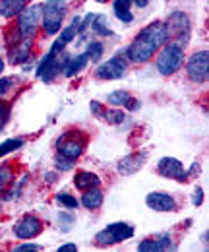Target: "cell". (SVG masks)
<instances>
[{
    "label": "cell",
    "mask_w": 209,
    "mask_h": 252,
    "mask_svg": "<svg viewBox=\"0 0 209 252\" xmlns=\"http://www.w3.org/2000/svg\"><path fill=\"white\" fill-rule=\"evenodd\" d=\"M169 41V32L163 22H153L144 32L136 35V39L130 43L126 57L130 63H148L151 57Z\"/></svg>",
    "instance_id": "6da1fadb"
},
{
    "label": "cell",
    "mask_w": 209,
    "mask_h": 252,
    "mask_svg": "<svg viewBox=\"0 0 209 252\" xmlns=\"http://www.w3.org/2000/svg\"><path fill=\"white\" fill-rule=\"evenodd\" d=\"M184 64V49L180 43H169L163 45L159 59H157V70L163 76H173L175 72H179Z\"/></svg>",
    "instance_id": "7a4b0ae2"
},
{
    "label": "cell",
    "mask_w": 209,
    "mask_h": 252,
    "mask_svg": "<svg viewBox=\"0 0 209 252\" xmlns=\"http://www.w3.org/2000/svg\"><path fill=\"white\" fill-rule=\"evenodd\" d=\"M84 148H86V134L80 130H70L57 140L59 158L68 159V161H76L82 156Z\"/></svg>",
    "instance_id": "3957f363"
},
{
    "label": "cell",
    "mask_w": 209,
    "mask_h": 252,
    "mask_svg": "<svg viewBox=\"0 0 209 252\" xmlns=\"http://www.w3.org/2000/svg\"><path fill=\"white\" fill-rule=\"evenodd\" d=\"M66 0H47L43 4V16H41V22H43V30L47 35H57L62 28V22H64V14H66Z\"/></svg>",
    "instance_id": "277c9868"
},
{
    "label": "cell",
    "mask_w": 209,
    "mask_h": 252,
    "mask_svg": "<svg viewBox=\"0 0 209 252\" xmlns=\"http://www.w3.org/2000/svg\"><path fill=\"white\" fill-rule=\"evenodd\" d=\"M134 237V227L128 223H113L109 227H105L101 233L95 235V243L101 247H111V245H119L126 239Z\"/></svg>",
    "instance_id": "5b68a950"
},
{
    "label": "cell",
    "mask_w": 209,
    "mask_h": 252,
    "mask_svg": "<svg viewBox=\"0 0 209 252\" xmlns=\"http://www.w3.org/2000/svg\"><path fill=\"white\" fill-rule=\"evenodd\" d=\"M186 70H188V78L192 82H208L209 78V53L206 51H200V53H194L188 63H186Z\"/></svg>",
    "instance_id": "8992f818"
},
{
    "label": "cell",
    "mask_w": 209,
    "mask_h": 252,
    "mask_svg": "<svg viewBox=\"0 0 209 252\" xmlns=\"http://www.w3.org/2000/svg\"><path fill=\"white\" fill-rule=\"evenodd\" d=\"M41 16H43V4L28 6V8L20 14V28H18V32H20V35H22L24 39L35 35L37 26H39V22H41Z\"/></svg>",
    "instance_id": "52a82bcc"
},
{
    "label": "cell",
    "mask_w": 209,
    "mask_h": 252,
    "mask_svg": "<svg viewBox=\"0 0 209 252\" xmlns=\"http://www.w3.org/2000/svg\"><path fill=\"white\" fill-rule=\"evenodd\" d=\"M126 72V63L120 57H113L107 63L99 64L95 70V76L101 80H119Z\"/></svg>",
    "instance_id": "ba28073f"
},
{
    "label": "cell",
    "mask_w": 209,
    "mask_h": 252,
    "mask_svg": "<svg viewBox=\"0 0 209 252\" xmlns=\"http://www.w3.org/2000/svg\"><path fill=\"white\" fill-rule=\"evenodd\" d=\"M157 171H159V175H163V177H167V179H175V181H182V183L188 181V173L184 171L182 163L175 158L159 159Z\"/></svg>",
    "instance_id": "9c48e42d"
},
{
    "label": "cell",
    "mask_w": 209,
    "mask_h": 252,
    "mask_svg": "<svg viewBox=\"0 0 209 252\" xmlns=\"http://www.w3.org/2000/svg\"><path fill=\"white\" fill-rule=\"evenodd\" d=\"M165 26H167L169 35L175 33L177 37H180V45L190 37V20H188V16L184 12H173Z\"/></svg>",
    "instance_id": "30bf717a"
},
{
    "label": "cell",
    "mask_w": 209,
    "mask_h": 252,
    "mask_svg": "<svg viewBox=\"0 0 209 252\" xmlns=\"http://www.w3.org/2000/svg\"><path fill=\"white\" fill-rule=\"evenodd\" d=\"M41 231H43V223L33 216H26L24 220H20L14 225V235L18 239H26V241L41 235Z\"/></svg>",
    "instance_id": "8fae6325"
},
{
    "label": "cell",
    "mask_w": 209,
    "mask_h": 252,
    "mask_svg": "<svg viewBox=\"0 0 209 252\" xmlns=\"http://www.w3.org/2000/svg\"><path fill=\"white\" fill-rule=\"evenodd\" d=\"M146 204L155 212H175L177 210L175 198L165 194V192H151V194H148Z\"/></svg>",
    "instance_id": "7c38bea8"
},
{
    "label": "cell",
    "mask_w": 209,
    "mask_h": 252,
    "mask_svg": "<svg viewBox=\"0 0 209 252\" xmlns=\"http://www.w3.org/2000/svg\"><path fill=\"white\" fill-rule=\"evenodd\" d=\"M146 159H148L146 154H132L128 158L120 159L117 169H119L120 175H134V173H138L142 169V165L146 163Z\"/></svg>",
    "instance_id": "4fadbf2b"
},
{
    "label": "cell",
    "mask_w": 209,
    "mask_h": 252,
    "mask_svg": "<svg viewBox=\"0 0 209 252\" xmlns=\"http://www.w3.org/2000/svg\"><path fill=\"white\" fill-rule=\"evenodd\" d=\"M173 247V241L169 235H163L161 239H146L140 243L138 251L140 252H163V251H169Z\"/></svg>",
    "instance_id": "5bb4252c"
},
{
    "label": "cell",
    "mask_w": 209,
    "mask_h": 252,
    "mask_svg": "<svg viewBox=\"0 0 209 252\" xmlns=\"http://www.w3.org/2000/svg\"><path fill=\"white\" fill-rule=\"evenodd\" d=\"M74 185H76L78 190H90V189L99 187V185H101V179H99L95 173L80 171V173H76V177H74Z\"/></svg>",
    "instance_id": "9a60e30c"
},
{
    "label": "cell",
    "mask_w": 209,
    "mask_h": 252,
    "mask_svg": "<svg viewBox=\"0 0 209 252\" xmlns=\"http://www.w3.org/2000/svg\"><path fill=\"white\" fill-rule=\"evenodd\" d=\"M88 63H90L88 53H82V55H78V57H74V59H68V63L64 66L62 74H64L66 78H72V76H76L78 72H82V70L88 66Z\"/></svg>",
    "instance_id": "2e32d148"
},
{
    "label": "cell",
    "mask_w": 209,
    "mask_h": 252,
    "mask_svg": "<svg viewBox=\"0 0 209 252\" xmlns=\"http://www.w3.org/2000/svg\"><path fill=\"white\" fill-rule=\"evenodd\" d=\"M26 10V0H0V16L14 18Z\"/></svg>",
    "instance_id": "e0dca14e"
},
{
    "label": "cell",
    "mask_w": 209,
    "mask_h": 252,
    "mask_svg": "<svg viewBox=\"0 0 209 252\" xmlns=\"http://www.w3.org/2000/svg\"><path fill=\"white\" fill-rule=\"evenodd\" d=\"M80 202H82V206L88 208V210H97V208L103 204V192L99 190V187L90 189V190H84Z\"/></svg>",
    "instance_id": "ac0fdd59"
},
{
    "label": "cell",
    "mask_w": 209,
    "mask_h": 252,
    "mask_svg": "<svg viewBox=\"0 0 209 252\" xmlns=\"http://www.w3.org/2000/svg\"><path fill=\"white\" fill-rule=\"evenodd\" d=\"M130 6H132V0H115V2H113L115 16L119 18L120 22H124V24H130V22L134 20Z\"/></svg>",
    "instance_id": "d6986e66"
},
{
    "label": "cell",
    "mask_w": 209,
    "mask_h": 252,
    "mask_svg": "<svg viewBox=\"0 0 209 252\" xmlns=\"http://www.w3.org/2000/svg\"><path fill=\"white\" fill-rule=\"evenodd\" d=\"M30 55H31V37H26V41L22 45H16V49L10 55V61L12 63H24Z\"/></svg>",
    "instance_id": "ffe728a7"
},
{
    "label": "cell",
    "mask_w": 209,
    "mask_h": 252,
    "mask_svg": "<svg viewBox=\"0 0 209 252\" xmlns=\"http://www.w3.org/2000/svg\"><path fill=\"white\" fill-rule=\"evenodd\" d=\"M99 117H103L109 125H120L122 121H124V113L119 111V109H101V113H99Z\"/></svg>",
    "instance_id": "44dd1931"
},
{
    "label": "cell",
    "mask_w": 209,
    "mask_h": 252,
    "mask_svg": "<svg viewBox=\"0 0 209 252\" xmlns=\"http://www.w3.org/2000/svg\"><path fill=\"white\" fill-rule=\"evenodd\" d=\"M22 146H24V140H22V138H12V140L2 142V144H0V158L12 154V152H16V150H20Z\"/></svg>",
    "instance_id": "7402d4cb"
},
{
    "label": "cell",
    "mask_w": 209,
    "mask_h": 252,
    "mask_svg": "<svg viewBox=\"0 0 209 252\" xmlns=\"http://www.w3.org/2000/svg\"><path fill=\"white\" fill-rule=\"evenodd\" d=\"M86 53H88V57H90L91 63H99L101 57H103V43L93 41V43H90V47H88Z\"/></svg>",
    "instance_id": "603a6c76"
},
{
    "label": "cell",
    "mask_w": 209,
    "mask_h": 252,
    "mask_svg": "<svg viewBox=\"0 0 209 252\" xmlns=\"http://www.w3.org/2000/svg\"><path fill=\"white\" fill-rule=\"evenodd\" d=\"M132 95L128 94V92H122V90H119V92H113V94L109 95V103L113 105V107H119V105H126V101L130 99Z\"/></svg>",
    "instance_id": "cb8c5ba5"
},
{
    "label": "cell",
    "mask_w": 209,
    "mask_h": 252,
    "mask_svg": "<svg viewBox=\"0 0 209 252\" xmlns=\"http://www.w3.org/2000/svg\"><path fill=\"white\" fill-rule=\"evenodd\" d=\"M57 202H59L60 206H66V208H72V210L80 206V200H76L72 194H66V192L57 194Z\"/></svg>",
    "instance_id": "d4e9b609"
},
{
    "label": "cell",
    "mask_w": 209,
    "mask_h": 252,
    "mask_svg": "<svg viewBox=\"0 0 209 252\" xmlns=\"http://www.w3.org/2000/svg\"><path fill=\"white\" fill-rule=\"evenodd\" d=\"M93 32L97 33V35H111L113 33L105 26V16L103 14H99V16L93 18Z\"/></svg>",
    "instance_id": "484cf974"
},
{
    "label": "cell",
    "mask_w": 209,
    "mask_h": 252,
    "mask_svg": "<svg viewBox=\"0 0 209 252\" xmlns=\"http://www.w3.org/2000/svg\"><path fill=\"white\" fill-rule=\"evenodd\" d=\"M12 181V171L8 167H0V192L4 190V187Z\"/></svg>",
    "instance_id": "4316f807"
},
{
    "label": "cell",
    "mask_w": 209,
    "mask_h": 252,
    "mask_svg": "<svg viewBox=\"0 0 209 252\" xmlns=\"http://www.w3.org/2000/svg\"><path fill=\"white\" fill-rule=\"evenodd\" d=\"M12 251L14 252H37V251H41V247H39V245H18V247H14Z\"/></svg>",
    "instance_id": "83f0119b"
},
{
    "label": "cell",
    "mask_w": 209,
    "mask_h": 252,
    "mask_svg": "<svg viewBox=\"0 0 209 252\" xmlns=\"http://www.w3.org/2000/svg\"><path fill=\"white\" fill-rule=\"evenodd\" d=\"M128 111H138L140 107H142V103H140V99H134V97H130L128 101H126V105H124Z\"/></svg>",
    "instance_id": "f1b7e54d"
},
{
    "label": "cell",
    "mask_w": 209,
    "mask_h": 252,
    "mask_svg": "<svg viewBox=\"0 0 209 252\" xmlns=\"http://www.w3.org/2000/svg\"><path fill=\"white\" fill-rule=\"evenodd\" d=\"M12 80L10 78H4V80H0V95H4V94H8V90L12 88Z\"/></svg>",
    "instance_id": "f546056e"
},
{
    "label": "cell",
    "mask_w": 209,
    "mask_h": 252,
    "mask_svg": "<svg viewBox=\"0 0 209 252\" xmlns=\"http://www.w3.org/2000/svg\"><path fill=\"white\" fill-rule=\"evenodd\" d=\"M204 202V190L202 187H196V192H194V206H202Z\"/></svg>",
    "instance_id": "4dcf8cb0"
},
{
    "label": "cell",
    "mask_w": 209,
    "mask_h": 252,
    "mask_svg": "<svg viewBox=\"0 0 209 252\" xmlns=\"http://www.w3.org/2000/svg\"><path fill=\"white\" fill-rule=\"evenodd\" d=\"M6 119H8V109H6V105H2V103H0V130L4 128Z\"/></svg>",
    "instance_id": "1f68e13d"
},
{
    "label": "cell",
    "mask_w": 209,
    "mask_h": 252,
    "mask_svg": "<svg viewBox=\"0 0 209 252\" xmlns=\"http://www.w3.org/2000/svg\"><path fill=\"white\" fill-rule=\"evenodd\" d=\"M78 251V247L74 245V243H68V245H62L59 249V252H76Z\"/></svg>",
    "instance_id": "d6a6232c"
},
{
    "label": "cell",
    "mask_w": 209,
    "mask_h": 252,
    "mask_svg": "<svg viewBox=\"0 0 209 252\" xmlns=\"http://www.w3.org/2000/svg\"><path fill=\"white\" fill-rule=\"evenodd\" d=\"M134 4H138L140 8H144V6H148V0H132Z\"/></svg>",
    "instance_id": "836d02e7"
},
{
    "label": "cell",
    "mask_w": 209,
    "mask_h": 252,
    "mask_svg": "<svg viewBox=\"0 0 209 252\" xmlns=\"http://www.w3.org/2000/svg\"><path fill=\"white\" fill-rule=\"evenodd\" d=\"M2 72H4V61L0 59V74H2Z\"/></svg>",
    "instance_id": "e575fe53"
},
{
    "label": "cell",
    "mask_w": 209,
    "mask_h": 252,
    "mask_svg": "<svg viewBox=\"0 0 209 252\" xmlns=\"http://www.w3.org/2000/svg\"><path fill=\"white\" fill-rule=\"evenodd\" d=\"M97 2H101V4H105V2H109V0H97Z\"/></svg>",
    "instance_id": "d590c367"
}]
</instances>
